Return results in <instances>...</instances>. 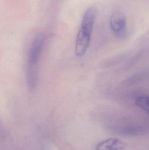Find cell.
Listing matches in <instances>:
<instances>
[{
    "label": "cell",
    "instance_id": "6da1fadb",
    "mask_svg": "<svg viewBox=\"0 0 149 150\" xmlns=\"http://www.w3.org/2000/svg\"><path fill=\"white\" fill-rule=\"evenodd\" d=\"M45 42V34H37L32 40L28 52L26 67V79L29 90L35 91L38 79V66Z\"/></svg>",
    "mask_w": 149,
    "mask_h": 150
},
{
    "label": "cell",
    "instance_id": "7a4b0ae2",
    "mask_svg": "<svg viewBox=\"0 0 149 150\" xmlns=\"http://www.w3.org/2000/svg\"><path fill=\"white\" fill-rule=\"evenodd\" d=\"M97 11L95 7H90L84 14L75 40L74 52L78 57L84 56L89 48Z\"/></svg>",
    "mask_w": 149,
    "mask_h": 150
},
{
    "label": "cell",
    "instance_id": "3957f363",
    "mask_svg": "<svg viewBox=\"0 0 149 150\" xmlns=\"http://www.w3.org/2000/svg\"><path fill=\"white\" fill-rule=\"evenodd\" d=\"M110 25L114 35L120 40H125L127 36V17L122 11H118L111 16Z\"/></svg>",
    "mask_w": 149,
    "mask_h": 150
},
{
    "label": "cell",
    "instance_id": "277c9868",
    "mask_svg": "<svg viewBox=\"0 0 149 150\" xmlns=\"http://www.w3.org/2000/svg\"><path fill=\"white\" fill-rule=\"evenodd\" d=\"M126 143L119 139L110 138L102 141L96 146V150H122L126 147Z\"/></svg>",
    "mask_w": 149,
    "mask_h": 150
},
{
    "label": "cell",
    "instance_id": "5b68a950",
    "mask_svg": "<svg viewBox=\"0 0 149 150\" xmlns=\"http://www.w3.org/2000/svg\"><path fill=\"white\" fill-rule=\"evenodd\" d=\"M135 104L138 108L149 114V98L141 97L135 101Z\"/></svg>",
    "mask_w": 149,
    "mask_h": 150
},
{
    "label": "cell",
    "instance_id": "8992f818",
    "mask_svg": "<svg viewBox=\"0 0 149 150\" xmlns=\"http://www.w3.org/2000/svg\"><path fill=\"white\" fill-rule=\"evenodd\" d=\"M141 129L135 128H128L126 129H122L120 131L121 133L124 135L135 136L141 133Z\"/></svg>",
    "mask_w": 149,
    "mask_h": 150
}]
</instances>
